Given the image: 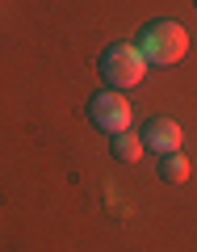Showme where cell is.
<instances>
[{
	"label": "cell",
	"instance_id": "7a4b0ae2",
	"mask_svg": "<svg viewBox=\"0 0 197 252\" xmlns=\"http://www.w3.org/2000/svg\"><path fill=\"white\" fill-rule=\"evenodd\" d=\"M101 76H105L109 89H135L147 76V59L139 51V42H113L101 55Z\"/></svg>",
	"mask_w": 197,
	"mask_h": 252
},
{
	"label": "cell",
	"instance_id": "6da1fadb",
	"mask_svg": "<svg viewBox=\"0 0 197 252\" xmlns=\"http://www.w3.org/2000/svg\"><path fill=\"white\" fill-rule=\"evenodd\" d=\"M139 51H143L147 63H160V67H172V63L185 59L189 51V34L176 26V21H151L139 38Z\"/></svg>",
	"mask_w": 197,
	"mask_h": 252
},
{
	"label": "cell",
	"instance_id": "3957f363",
	"mask_svg": "<svg viewBox=\"0 0 197 252\" xmlns=\"http://www.w3.org/2000/svg\"><path fill=\"white\" fill-rule=\"evenodd\" d=\"M88 118L97 130H105V135H126L130 130V101L122 97V93H97V97L88 101Z\"/></svg>",
	"mask_w": 197,
	"mask_h": 252
},
{
	"label": "cell",
	"instance_id": "277c9868",
	"mask_svg": "<svg viewBox=\"0 0 197 252\" xmlns=\"http://www.w3.org/2000/svg\"><path fill=\"white\" fill-rule=\"evenodd\" d=\"M180 126L172 122V118H155L151 126L143 130V147L147 152H155V156H172V152H180Z\"/></svg>",
	"mask_w": 197,
	"mask_h": 252
},
{
	"label": "cell",
	"instance_id": "5b68a950",
	"mask_svg": "<svg viewBox=\"0 0 197 252\" xmlns=\"http://www.w3.org/2000/svg\"><path fill=\"white\" fill-rule=\"evenodd\" d=\"M160 177H164V181H172V185H180V181H189V156H185V152L160 156Z\"/></svg>",
	"mask_w": 197,
	"mask_h": 252
},
{
	"label": "cell",
	"instance_id": "8992f818",
	"mask_svg": "<svg viewBox=\"0 0 197 252\" xmlns=\"http://www.w3.org/2000/svg\"><path fill=\"white\" fill-rule=\"evenodd\" d=\"M143 152H147V147H143V135H130V130H126V135H113V156H117L122 164H135Z\"/></svg>",
	"mask_w": 197,
	"mask_h": 252
}]
</instances>
